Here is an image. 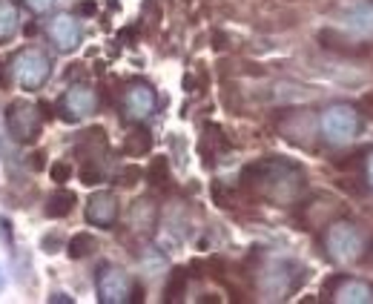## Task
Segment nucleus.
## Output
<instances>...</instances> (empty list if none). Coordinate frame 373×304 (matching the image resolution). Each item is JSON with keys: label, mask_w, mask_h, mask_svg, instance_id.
Returning <instances> with one entry per match:
<instances>
[{"label": "nucleus", "mask_w": 373, "mask_h": 304, "mask_svg": "<svg viewBox=\"0 0 373 304\" xmlns=\"http://www.w3.org/2000/svg\"><path fill=\"white\" fill-rule=\"evenodd\" d=\"M244 181L253 184L264 198L276 204H290L302 192V173L281 161H259L244 170Z\"/></svg>", "instance_id": "obj_1"}, {"label": "nucleus", "mask_w": 373, "mask_h": 304, "mask_svg": "<svg viewBox=\"0 0 373 304\" xmlns=\"http://www.w3.org/2000/svg\"><path fill=\"white\" fill-rule=\"evenodd\" d=\"M359 132V112L350 104H333L322 112V135L330 146H347Z\"/></svg>", "instance_id": "obj_2"}, {"label": "nucleus", "mask_w": 373, "mask_h": 304, "mask_svg": "<svg viewBox=\"0 0 373 304\" xmlns=\"http://www.w3.org/2000/svg\"><path fill=\"white\" fill-rule=\"evenodd\" d=\"M12 75H15V81L23 89H40L49 81V75H52V60L40 49H32V46L21 49L12 58Z\"/></svg>", "instance_id": "obj_3"}, {"label": "nucleus", "mask_w": 373, "mask_h": 304, "mask_svg": "<svg viewBox=\"0 0 373 304\" xmlns=\"http://www.w3.org/2000/svg\"><path fill=\"white\" fill-rule=\"evenodd\" d=\"M325 247L336 264H353L362 256V236L350 221H333L325 236Z\"/></svg>", "instance_id": "obj_4"}, {"label": "nucleus", "mask_w": 373, "mask_h": 304, "mask_svg": "<svg viewBox=\"0 0 373 304\" xmlns=\"http://www.w3.org/2000/svg\"><path fill=\"white\" fill-rule=\"evenodd\" d=\"M40 115L38 109L29 104V101H15L9 109H6V126H9V135L21 143H29L38 138L40 132Z\"/></svg>", "instance_id": "obj_5"}, {"label": "nucleus", "mask_w": 373, "mask_h": 304, "mask_svg": "<svg viewBox=\"0 0 373 304\" xmlns=\"http://www.w3.org/2000/svg\"><path fill=\"white\" fill-rule=\"evenodd\" d=\"M98 298L104 304H124V301H132V281L124 270H115V267H107L101 276H98Z\"/></svg>", "instance_id": "obj_6"}, {"label": "nucleus", "mask_w": 373, "mask_h": 304, "mask_svg": "<svg viewBox=\"0 0 373 304\" xmlns=\"http://www.w3.org/2000/svg\"><path fill=\"white\" fill-rule=\"evenodd\" d=\"M342 26L359 38H370L373 35V4L370 0H356L342 12Z\"/></svg>", "instance_id": "obj_7"}, {"label": "nucleus", "mask_w": 373, "mask_h": 304, "mask_svg": "<svg viewBox=\"0 0 373 304\" xmlns=\"http://www.w3.org/2000/svg\"><path fill=\"white\" fill-rule=\"evenodd\" d=\"M49 38L55 40V46L60 52H72L81 43V23L72 15H58L49 21Z\"/></svg>", "instance_id": "obj_8"}, {"label": "nucleus", "mask_w": 373, "mask_h": 304, "mask_svg": "<svg viewBox=\"0 0 373 304\" xmlns=\"http://www.w3.org/2000/svg\"><path fill=\"white\" fill-rule=\"evenodd\" d=\"M118 218V198L112 192H95L87 201V221L98 227H112Z\"/></svg>", "instance_id": "obj_9"}, {"label": "nucleus", "mask_w": 373, "mask_h": 304, "mask_svg": "<svg viewBox=\"0 0 373 304\" xmlns=\"http://www.w3.org/2000/svg\"><path fill=\"white\" fill-rule=\"evenodd\" d=\"M124 107H126L129 118L141 121L146 115H153V109H156V92L149 89L146 84H132L126 89V95H124Z\"/></svg>", "instance_id": "obj_10"}, {"label": "nucleus", "mask_w": 373, "mask_h": 304, "mask_svg": "<svg viewBox=\"0 0 373 304\" xmlns=\"http://www.w3.org/2000/svg\"><path fill=\"white\" fill-rule=\"evenodd\" d=\"M63 109L69 112L66 118H87V115H92L98 109L95 89H90V87H72L66 92V98H63Z\"/></svg>", "instance_id": "obj_11"}, {"label": "nucleus", "mask_w": 373, "mask_h": 304, "mask_svg": "<svg viewBox=\"0 0 373 304\" xmlns=\"http://www.w3.org/2000/svg\"><path fill=\"white\" fill-rule=\"evenodd\" d=\"M333 301H342V304H373V287L367 281H359V278H345V281L336 284Z\"/></svg>", "instance_id": "obj_12"}, {"label": "nucleus", "mask_w": 373, "mask_h": 304, "mask_svg": "<svg viewBox=\"0 0 373 304\" xmlns=\"http://www.w3.org/2000/svg\"><path fill=\"white\" fill-rule=\"evenodd\" d=\"M264 293H270V298H284L293 287V276L287 273V264H273L261 281Z\"/></svg>", "instance_id": "obj_13"}, {"label": "nucleus", "mask_w": 373, "mask_h": 304, "mask_svg": "<svg viewBox=\"0 0 373 304\" xmlns=\"http://www.w3.org/2000/svg\"><path fill=\"white\" fill-rule=\"evenodd\" d=\"M21 29V12L12 0H0V43H6Z\"/></svg>", "instance_id": "obj_14"}, {"label": "nucleus", "mask_w": 373, "mask_h": 304, "mask_svg": "<svg viewBox=\"0 0 373 304\" xmlns=\"http://www.w3.org/2000/svg\"><path fill=\"white\" fill-rule=\"evenodd\" d=\"M72 207H75V195H72L69 190H58V192H52L49 201H46V215H49V218H63V215L72 212Z\"/></svg>", "instance_id": "obj_15"}, {"label": "nucleus", "mask_w": 373, "mask_h": 304, "mask_svg": "<svg viewBox=\"0 0 373 304\" xmlns=\"http://www.w3.org/2000/svg\"><path fill=\"white\" fill-rule=\"evenodd\" d=\"M153 224H156V207H153V201H138L132 207L129 227H135V230H149Z\"/></svg>", "instance_id": "obj_16"}, {"label": "nucleus", "mask_w": 373, "mask_h": 304, "mask_svg": "<svg viewBox=\"0 0 373 304\" xmlns=\"http://www.w3.org/2000/svg\"><path fill=\"white\" fill-rule=\"evenodd\" d=\"M95 247H98V241H95L90 233H78V236L69 241V256H72V259H87V256L95 253Z\"/></svg>", "instance_id": "obj_17"}, {"label": "nucleus", "mask_w": 373, "mask_h": 304, "mask_svg": "<svg viewBox=\"0 0 373 304\" xmlns=\"http://www.w3.org/2000/svg\"><path fill=\"white\" fill-rule=\"evenodd\" d=\"M149 143H153V138H149L146 129H132L124 141V149L129 152V156H144V152L149 149Z\"/></svg>", "instance_id": "obj_18"}, {"label": "nucleus", "mask_w": 373, "mask_h": 304, "mask_svg": "<svg viewBox=\"0 0 373 304\" xmlns=\"http://www.w3.org/2000/svg\"><path fill=\"white\" fill-rule=\"evenodd\" d=\"M170 178V167H167V158H156L149 164V181L153 184H164Z\"/></svg>", "instance_id": "obj_19"}, {"label": "nucleus", "mask_w": 373, "mask_h": 304, "mask_svg": "<svg viewBox=\"0 0 373 304\" xmlns=\"http://www.w3.org/2000/svg\"><path fill=\"white\" fill-rule=\"evenodd\" d=\"M69 175H72V167H69V164H63V161H58V164L52 167V181H58V184H63V181H69Z\"/></svg>", "instance_id": "obj_20"}, {"label": "nucleus", "mask_w": 373, "mask_h": 304, "mask_svg": "<svg viewBox=\"0 0 373 304\" xmlns=\"http://www.w3.org/2000/svg\"><path fill=\"white\" fill-rule=\"evenodd\" d=\"M138 178H141V170L129 167V170H124V173L118 175V184H124V187H132V184H135Z\"/></svg>", "instance_id": "obj_21"}, {"label": "nucleus", "mask_w": 373, "mask_h": 304, "mask_svg": "<svg viewBox=\"0 0 373 304\" xmlns=\"http://www.w3.org/2000/svg\"><path fill=\"white\" fill-rule=\"evenodd\" d=\"M181 287H184V276L175 273V276H173V284H167V298H178V295H181Z\"/></svg>", "instance_id": "obj_22"}, {"label": "nucleus", "mask_w": 373, "mask_h": 304, "mask_svg": "<svg viewBox=\"0 0 373 304\" xmlns=\"http://www.w3.org/2000/svg\"><path fill=\"white\" fill-rule=\"evenodd\" d=\"M81 178H84V184H98V181H101V173H98V170H92V167H84Z\"/></svg>", "instance_id": "obj_23"}, {"label": "nucleus", "mask_w": 373, "mask_h": 304, "mask_svg": "<svg viewBox=\"0 0 373 304\" xmlns=\"http://www.w3.org/2000/svg\"><path fill=\"white\" fill-rule=\"evenodd\" d=\"M26 4H29L32 12H46V9L55 4V0H26Z\"/></svg>", "instance_id": "obj_24"}, {"label": "nucleus", "mask_w": 373, "mask_h": 304, "mask_svg": "<svg viewBox=\"0 0 373 304\" xmlns=\"http://www.w3.org/2000/svg\"><path fill=\"white\" fill-rule=\"evenodd\" d=\"M58 247H60V239H58V236H46V239H43V250H46V253H58Z\"/></svg>", "instance_id": "obj_25"}, {"label": "nucleus", "mask_w": 373, "mask_h": 304, "mask_svg": "<svg viewBox=\"0 0 373 304\" xmlns=\"http://www.w3.org/2000/svg\"><path fill=\"white\" fill-rule=\"evenodd\" d=\"M0 236L6 241H12V224H6V218H0Z\"/></svg>", "instance_id": "obj_26"}, {"label": "nucleus", "mask_w": 373, "mask_h": 304, "mask_svg": "<svg viewBox=\"0 0 373 304\" xmlns=\"http://www.w3.org/2000/svg\"><path fill=\"white\" fill-rule=\"evenodd\" d=\"M362 109H367V112L373 115V92H367V95L362 98Z\"/></svg>", "instance_id": "obj_27"}, {"label": "nucleus", "mask_w": 373, "mask_h": 304, "mask_svg": "<svg viewBox=\"0 0 373 304\" xmlns=\"http://www.w3.org/2000/svg\"><path fill=\"white\" fill-rule=\"evenodd\" d=\"M32 158H35V161H32V164H35V170H43V158H46V156H43V152H35V156H32Z\"/></svg>", "instance_id": "obj_28"}, {"label": "nucleus", "mask_w": 373, "mask_h": 304, "mask_svg": "<svg viewBox=\"0 0 373 304\" xmlns=\"http://www.w3.org/2000/svg\"><path fill=\"white\" fill-rule=\"evenodd\" d=\"M367 181L373 187V152H370V158H367Z\"/></svg>", "instance_id": "obj_29"}, {"label": "nucleus", "mask_w": 373, "mask_h": 304, "mask_svg": "<svg viewBox=\"0 0 373 304\" xmlns=\"http://www.w3.org/2000/svg\"><path fill=\"white\" fill-rule=\"evenodd\" d=\"M52 301H63V304H69V301H72V298H66V295H63V293H58V295H52Z\"/></svg>", "instance_id": "obj_30"}, {"label": "nucleus", "mask_w": 373, "mask_h": 304, "mask_svg": "<svg viewBox=\"0 0 373 304\" xmlns=\"http://www.w3.org/2000/svg\"><path fill=\"white\" fill-rule=\"evenodd\" d=\"M4 81H6V66L0 63V87H4Z\"/></svg>", "instance_id": "obj_31"}, {"label": "nucleus", "mask_w": 373, "mask_h": 304, "mask_svg": "<svg viewBox=\"0 0 373 304\" xmlns=\"http://www.w3.org/2000/svg\"><path fill=\"white\" fill-rule=\"evenodd\" d=\"M4 284H6V273H4V267H0V290H4Z\"/></svg>", "instance_id": "obj_32"}]
</instances>
